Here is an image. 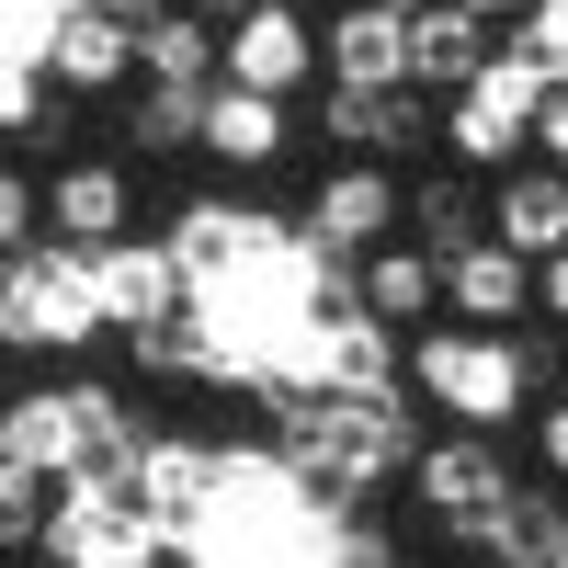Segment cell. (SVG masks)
Returning <instances> with one entry per match:
<instances>
[{
	"mask_svg": "<svg viewBox=\"0 0 568 568\" xmlns=\"http://www.w3.org/2000/svg\"><path fill=\"white\" fill-rule=\"evenodd\" d=\"M398 216H409L398 182L375 171V160H342V171L318 182V205H307V240H318L329 262H375V251L398 240Z\"/></svg>",
	"mask_w": 568,
	"mask_h": 568,
	"instance_id": "9",
	"label": "cell"
},
{
	"mask_svg": "<svg viewBox=\"0 0 568 568\" xmlns=\"http://www.w3.org/2000/svg\"><path fill=\"white\" fill-rule=\"evenodd\" d=\"M45 240H58V227H45V182L12 171L0 182V251H45Z\"/></svg>",
	"mask_w": 568,
	"mask_h": 568,
	"instance_id": "23",
	"label": "cell"
},
{
	"mask_svg": "<svg viewBox=\"0 0 568 568\" xmlns=\"http://www.w3.org/2000/svg\"><path fill=\"white\" fill-rule=\"evenodd\" d=\"M444 318H455V329H511V318H535V262L500 251V240H478L466 262H444Z\"/></svg>",
	"mask_w": 568,
	"mask_h": 568,
	"instance_id": "15",
	"label": "cell"
},
{
	"mask_svg": "<svg viewBox=\"0 0 568 568\" xmlns=\"http://www.w3.org/2000/svg\"><path fill=\"white\" fill-rule=\"evenodd\" d=\"M45 80L58 91H114V80H136V34L114 12H69L45 34Z\"/></svg>",
	"mask_w": 568,
	"mask_h": 568,
	"instance_id": "18",
	"label": "cell"
},
{
	"mask_svg": "<svg viewBox=\"0 0 568 568\" xmlns=\"http://www.w3.org/2000/svg\"><path fill=\"white\" fill-rule=\"evenodd\" d=\"M511 500V466H500V433H433L409 466V511H420V535H444V546H478V524Z\"/></svg>",
	"mask_w": 568,
	"mask_h": 568,
	"instance_id": "7",
	"label": "cell"
},
{
	"mask_svg": "<svg viewBox=\"0 0 568 568\" xmlns=\"http://www.w3.org/2000/svg\"><path fill=\"white\" fill-rule=\"evenodd\" d=\"M409 398H433L455 433H500V420H524L535 375H524V342L511 329H420L409 342Z\"/></svg>",
	"mask_w": 568,
	"mask_h": 568,
	"instance_id": "3",
	"label": "cell"
},
{
	"mask_svg": "<svg viewBox=\"0 0 568 568\" xmlns=\"http://www.w3.org/2000/svg\"><path fill=\"white\" fill-rule=\"evenodd\" d=\"M409 240L433 262H466L489 240V194H478V182H420V194H409Z\"/></svg>",
	"mask_w": 568,
	"mask_h": 568,
	"instance_id": "21",
	"label": "cell"
},
{
	"mask_svg": "<svg viewBox=\"0 0 568 568\" xmlns=\"http://www.w3.org/2000/svg\"><path fill=\"white\" fill-rule=\"evenodd\" d=\"M489 240H500V251H524L535 273L568 251V171H557V160H524V171H500V182H489Z\"/></svg>",
	"mask_w": 568,
	"mask_h": 568,
	"instance_id": "12",
	"label": "cell"
},
{
	"mask_svg": "<svg viewBox=\"0 0 568 568\" xmlns=\"http://www.w3.org/2000/svg\"><path fill=\"white\" fill-rule=\"evenodd\" d=\"M535 318H557V329H568V251L535 273Z\"/></svg>",
	"mask_w": 568,
	"mask_h": 568,
	"instance_id": "26",
	"label": "cell"
},
{
	"mask_svg": "<svg viewBox=\"0 0 568 568\" xmlns=\"http://www.w3.org/2000/svg\"><path fill=\"white\" fill-rule=\"evenodd\" d=\"M466 12H478V23H511V12H535V0H466Z\"/></svg>",
	"mask_w": 568,
	"mask_h": 568,
	"instance_id": "30",
	"label": "cell"
},
{
	"mask_svg": "<svg viewBox=\"0 0 568 568\" xmlns=\"http://www.w3.org/2000/svg\"><path fill=\"white\" fill-rule=\"evenodd\" d=\"M353 284H364V307L387 318V329H409V342H420V329L444 318V262L420 251V240H387V251H375V262H364Z\"/></svg>",
	"mask_w": 568,
	"mask_h": 568,
	"instance_id": "17",
	"label": "cell"
},
{
	"mask_svg": "<svg viewBox=\"0 0 568 568\" xmlns=\"http://www.w3.org/2000/svg\"><path fill=\"white\" fill-rule=\"evenodd\" d=\"M160 433H136V409L114 387H91V375H58V387H23L0 409V455L34 466V478H136V455Z\"/></svg>",
	"mask_w": 568,
	"mask_h": 568,
	"instance_id": "2",
	"label": "cell"
},
{
	"mask_svg": "<svg viewBox=\"0 0 568 568\" xmlns=\"http://www.w3.org/2000/svg\"><path fill=\"white\" fill-rule=\"evenodd\" d=\"M500 58V23H478L466 0H433V12L409 23V91H478V69Z\"/></svg>",
	"mask_w": 568,
	"mask_h": 568,
	"instance_id": "14",
	"label": "cell"
},
{
	"mask_svg": "<svg viewBox=\"0 0 568 568\" xmlns=\"http://www.w3.org/2000/svg\"><path fill=\"white\" fill-rule=\"evenodd\" d=\"M205 149L227 171H273L284 149H296V125H284V103H262V91H227L216 80V103H205Z\"/></svg>",
	"mask_w": 568,
	"mask_h": 568,
	"instance_id": "20",
	"label": "cell"
},
{
	"mask_svg": "<svg viewBox=\"0 0 568 568\" xmlns=\"http://www.w3.org/2000/svg\"><path fill=\"white\" fill-rule=\"evenodd\" d=\"M535 160H557V171H568V91L546 103V125H535Z\"/></svg>",
	"mask_w": 568,
	"mask_h": 568,
	"instance_id": "27",
	"label": "cell"
},
{
	"mask_svg": "<svg viewBox=\"0 0 568 568\" xmlns=\"http://www.w3.org/2000/svg\"><path fill=\"white\" fill-rule=\"evenodd\" d=\"M205 103H216V91H171V80H149V91H136V103H125V149H205Z\"/></svg>",
	"mask_w": 568,
	"mask_h": 568,
	"instance_id": "22",
	"label": "cell"
},
{
	"mask_svg": "<svg viewBox=\"0 0 568 568\" xmlns=\"http://www.w3.org/2000/svg\"><path fill=\"white\" fill-rule=\"evenodd\" d=\"M45 568H171L136 478H69L58 511H45Z\"/></svg>",
	"mask_w": 568,
	"mask_h": 568,
	"instance_id": "6",
	"label": "cell"
},
{
	"mask_svg": "<svg viewBox=\"0 0 568 568\" xmlns=\"http://www.w3.org/2000/svg\"><path fill=\"white\" fill-rule=\"evenodd\" d=\"M182 12H205V23L227 34V23H251V12H262V0H182Z\"/></svg>",
	"mask_w": 568,
	"mask_h": 568,
	"instance_id": "29",
	"label": "cell"
},
{
	"mask_svg": "<svg viewBox=\"0 0 568 568\" xmlns=\"http://www.w3.org/2000/svg\"><path fill=\"white\" fill-rule=\"evenodd\" d=\"M375 12H398V23H420V12H433V0H375Z\"/></svg>",
	"mask_w": 568,
	"mask_h": 568,
	"instance_id": "31",
	"label": "cell"
},
{
	"mask_svg": "<svg viewBox=\"0 0 568 568\" xmlns=\"http://www.w3.org/2000/svg\"><path fill=\"white\" fill-rule=\"evenodd\" d=\"M91 12H114V23H125V34H149V23H160V12H171V0H91Z\"/></svg>",
	"mask_w": 568,
	"mask_h": 568,
	"instance_id": "28",
	"label": "cell"
},
{
	"mask_svg": "<svg viewBox=\"0 0 568 568\" xmlns=\"http://www.w3.org/2000/svg\"><path fill=\"white\" fill-rule=\"evenodd\" d=\"M329 69L318 23L296 12V0H262L251 23H227V91H262V103H296V91Z\"/></svg>",
	"mask_w": 568,
	"mask_h": 568,
	"instance_id": "8",
	"label": "cell"
},
{
	"mask_svg": "<svg viewBox=\"0 0 568 568\" xmlns=\"http://www.w3.org/2000/svg\"><path fill=\"white\" fill-rule=\"evenodd\" d=\"M45 227H58V251H114L136 227L125 160H58V171H45Z\"/></svg>",
	"mask_w": 568,
	"mask_h": 568,
	"instance_id": "10",
	"label": "cell"
},
{
	"mask_svg": "<svg viewBox=\"0 0 568 568\" xmlns=\"http://www.w3.org/2000/svg\"><path fill=\"white\" fill-rule=\"evenodd\" d=\"M511 342H524V375H535V398H568V387H557V342H546V329H511Z\"/></svg>",
	"mask_w": 568,
	"mask_h": 568,
	"instance_id": "25",
	"label": "cell"
},
{
	"mask_svg": "<svg viewBox=\"0 0 568 568\" xmlns=\"http://www.w3.org/2000/svg\"><path fill=\"white\" fill-rule=\"evenodd\" d=\"M318 45H329V91H409V23L375 12V0H342L318 23Z\"/></svg>",
	"mask_w": 568,
	"mask_h": 568,
	"instance_id": "13",
	"label": "cell"
},
{
	"mask_svg": "<svg viewBox=\"0 0 568 568\" xmlns=\"http://www.w3.org/2000/svg\"><path fill=\"white\" fill-rule=\"evenodd\" d=\"M91 273H103V318L125 329V342L194 307V273L171 262V240H114V251H91Z\"/></svg>",
	"mask_w": 568,
	"mask_h": 568,
	"instance_id": "11",
	"label": "cell"
},
{
	"mask_svg": "<svg viewBox=\"0 0 568 568\" xmlns=\"http://www.w3.org/2000/svg\"><path fill=\"white\" fill-rule=\"evenodd\" d=\"M466 557H489V568H568V500H524V489H511L478 524Z\"/></svg>",
	"mask_w": 568,
	"mask_h": 568,
	"instance_id": "19",
	"label": "cell"
},
{
	"mask_svg": "<svg viewBox=\"0 0 568 568\" xmlns=\"http://www.w3.org/2000/svg\"><path fill=\"white\" fill-rule=\"evenodd\" d=\"M546 103H557V80L524 58V45H500V58L478 69V91H455V103H444V149H455L466 171H524Z\"/></svg>",
	"mask_w": 568,
	"mask_h": 568,
	"instance_id": "5",
	"label": "cell"
},
{
	"mask_svg": "<svg viewBox=\"0 0 568 568\" xmlns=\"http://www.w3.org/2000/svg\"><path fill=\"white\" fill-rule=\"evenodd\" d=\"M103 273H91V251H12L0 262V342L12 353H91L103 342Z\"/></svg>",
	"mask_w": 568,
	"mask_h": 568,
	"instance_id": "4",
	"label": "cell"
},
{
	"mask_svg": "<svg viewBox=\"0 0 568 568\" xmlns=\"http://www.w3.org/2000/svg\"><path fill=\"white\" fill-rule=\"evenodd\" d=\"M329 136L387 171L409 149H433V91H329Z\"/></svg>",
	"mask_w": 568,
	"mask_h": 568,
	"instance_id": "16",
	"label": "cell"
},
{
	"mask_svg": "<svg viewBox=\"0 0 568 568\" xmlns=\"http://www.w3.org/2000/svg\"><path fill=\"white\" fill-rule=\"evenodd\" d=\"M273 455L296 466L318 500H364L420 466V420H409V387L398 398H342V387H284L273 398Z\"/></svg>",
	"mask_w": 568,
	"mask_h": 568,
	"instance_id": "1",
	"label": "cell"
},
{
	"mask_svg": "<svg viewBox=\"0 0 568 568\" xmlns=\"http://www.w3.org/2000/svg\"><path fill=\"white\" fill-rule=\"evenodd\" d=\"M535 455H546V478H568V398L535 409Z\"/></svg>",
	"mask_w": 568,
	"mask_h": 568,
	"instance_id": "24",
	"label": "cell"
}]
</instances>
